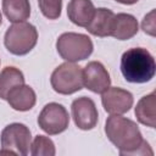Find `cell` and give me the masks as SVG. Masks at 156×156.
I'll return each mask as SVG.
<instances>
[{
  "label": "cell",
  "mask_w": 156,
  "mask_h": 156,
  "mask_svg": "<svg viewBox=\"0 0 156 156\" xmlns=\"http://www.w3.org/2000/svg\"><path fill=\"white\" fill-rule=\"evenodd\" d=\"M72 118L74 124L82 130H90L96 127L99 112L95 102L88 96H80L73 100L71 105Z\"/></svg>",
  "instance_id": "8"
},
{
  "label": "cell",
  "mask_w": 156,
  "mask_h": 156,
  "mask_svg": "<svg viewBox=\"0 0 156 156\" xmlns=\"http://www.w3.org/2000/svg\"><path fill=\"white\" fill-rule=\"evenodd\" d=\"M139 30V23L136 18L130 13H117L113 17L111 35L117 40H128L136 35Z\"/></svg>",
  "instance_id": "12"
},
{
  "label": "cell",
  "mask_w": 156,
  "mask_h": 156,
  "mask_svg": "<svg viewBox=\"0 0 156 156\" xmlns=\"http://www.w3.org/2000/svg\"><path fill=\"white\" fill-rule=\"evenodd\" d=\"M135 117L143 126L155 128L156 127V95L155 91L143 96L134 110Z\"/></svg>",
  "instance_id": "15"
},
{
  "label": "cell",
  "mask_w": 156,
  "mask_h": 156,
  "mask_svg": "<svg viewBox=\"0 0 156 156\" xmlns=\"http://www.w3.org/2000/svg\"><path fill=\"white\" fill-rule=\"evenodd\" d=\"M141 29L144 33L155 37L156 35V26H155V10H151L147 15L144 16L141 22Z\"/></svg>",
  "instance_id": "20"
},
{
  "label": "cell",
  "mask_w": 156,
  "mask_h": 156,
  "mask_svg": "<svg viewBox=\"0 0 156 156\" xmlns=\"http://www.w3.org/2000/svg\"><path fill=\"white\" fill-rule=\"evenodd\" d=\"M113 17H115V13L110 9H106V7L95 9L94 16L90 23L85 28L91 35L100 37V38L110 37Z\"/></svg>",
  "instance_id": "14"
},
{
  "label": "cell",
  "mask_w": 156,
  "mask_h": 156,
  "mask_svg": "<svg viewBox=\"0 0 156 156\" xmlns=\"http://www.w3.org/2000/svg\"><path fill=\"white\" fill-rule=\"evenodd\" d=\"M29 152L32 156H55L56 149L54 141L45 135H37L30 144Z\"/></svg>",
  "instance_id": "18"
},
{
  "label": "cell",
  "mask_w": 156,
  "mask_h": 156,
  "mask_svg": "<svg viewBox=\"0 0 156 156\" xmlns=\"http://www.w3.org/2000/svg\"><path fill=\"white\" fill-rule=\"evenodd\" d=\"M56 50L65 61L78 62L88 58L93 54L94 45L87 34L66 32L57 38Z\"/></svg>",
  "instance_id": "4"
},
{
  "label": "cell",
  "mask_w": 156,
  "mask_h": 156,
  "mask_svg": "<svg viewBox=\"0 0 156 156\" xmlns=\"http://www.w3.org/2000/svg\"><path fill=\"white\" fill-rule=\"evenodd\" d=\"M83 85L95 93L102 94L111 87V78L108 71L99 61H90L83 68Z\"/></svg>",
  "instance_id": "10"
},
{
  "label": "cell",
  "mask_w": 156,
  "mask_h": 156,
  "mask_svg": "<svg viewBox=\"0 0 156 156\" xmlns=\"http://www.w3.org/2000/svg\"><path fill=\"white\" fill-rule=\"evenodd\" d=\"M119 67L122 76L129 83H147L156 73L155 58L145 48H132L124 51Z\"/></svg>",
  "instance_id": "2"
},
{
  "label": "cell",
  "mask_w": 156,
  "mask_h": 156,
  "mask_svg": "<svg viewBox=\"0 0 156 156\" xmlns=\"http://www.w3.org/2000/svg\"><path fill=\"white\" fill-rule=\"evenodd\" d=\"M51 88L61 95H71L83 89V69L76 62L58 65L50 77Z\"/></svg>",
  "instance_id": "6"
},
{
  "label": "cell",
  "mask_w": 156,
  "mask_h": 156,
  "mask_svg": "<svg viewBox=\"0 0 156 156\" xmlns=\"http://www.w3.org/2000/svg\"><path fill=\"white\" fill-rule=\"evenodd\" d=\"M38 41L37 28L26 21L12 23L5 32L4 44L7 51L16 56L30 52Z\"/></svg>",
  "instance_id": "3"
},
{
  "label": "cell",
  "mask_w": 156,
  "mask_h": 156,
  "mask_svg": "<svg viewBox=\"0 0 156 156\" xmlns=\"http://www.w3.org/2000/svg\"><path fill=\"white\" fill-rule=\"evenodd\" d=\"M105 134L107 139L118 149L121 156H144L152 155L154 151L143 134L138 124L121 115H111L105 122Z\"/></svg>",
  "instance_id": "1"
},
{
  "label": "cell",
  "mask_w": 156,
  "mask_h": 156,
  "mask_svg": "<svg viewBox=\"0 0 156 156\" xmlns=\"http://www.w3.org/2000/svg\"><path fill=\"white\" fill-rule=\"evenodd\" d=\"M39 10L48 20H57L61 16L62 0H38Z\"/></svg>",
  "instance_id": "19"
},
{
  "label": "cell",
  "mask_w": 156,
  "mask_h": 156,
  "mask_svg": "<svg viewBox=\"0 0 156 156\" xmlns=\"http://www.w3.org/2000/svg\"><path fill=\"white\" fill-rule=\"evenodd\" d=\"M20 84H24V76L21 69L13 66L2 68L0 72V99L6 100L9 91Z\"/></svg>",
  "instance_id": "17"
},
{
  "label": "cell",
  "mask_w": 156,
  "mask_h": 156,
  "mask_svg": "<svg viewBox=\"0 0 156 156\" xmlns=\"http://www.w3.org/2000/svg\"><path fill=\"white\" fill-rule=\"evenodd\" d=\"M133 102L132 93L118 87H110L101 94L102 107L110 115H123L128 112Z\"/></svg>",
  "instance_id": "9"
},
{
  "label": "cell",
  "mask_w": 156,
  "mask_h": 156,
  "mask_svg": "<svg viewBox=\"0 0 156 156\" xmlns=\"http://www.w3.org/2000/svg\"><path fill=\"white\" fill-rule=\"evenodd\" d=\"M117 2H119V4H123V5H134V4H136L139 0H116Z\"/></svg>",
  "instance_id": "21"
},
{
  "label": "cell",
  "mask_w": 156,
  "mask_h": 156,
  "mask_svg": "<svg viewBox=\"0 0 156 156\" xmlns=\"http://www.w3.org/2000/svg\"><path fill=\"white\" fill-rule=\"evenodd\" d=\"M95 12V7L91 0H69L67 5V16L68 20L78 26L85 28Z\"/></svg>",
  "instance_id": "13"
},
{
  "label": "cell",
  "mask_w": 156,
  "mask_h": 156,
  "mask_svg": "<svg viewBox=\"0 0 156 156\" xmlns=\"http://www.w3.org/2000/svg\"><path fill=\"white\" fill-rule=\"evenodd\" d=\"M0 155H20L26 156L29 154L32 144V134L29 128L23 123H10L7 124L0 134Z\"/></svg>",
  "instance_id": "5"
},
{
  "label": "cell",
  "mask_w": 156,
  "mask_h": 156,
  "mask_svg": "<svg viewBox=\"0 0 156 156\" xmlns=\"http://www.w3.org/2000/svg\"><path fill=\"white\" fill-rule=\"evenodd\" d=\"M1 7L6 18L12 23L23 22L30 16L29 0H2Z\"/></svg>",
  "instance_id": "16"
},
{
  "label": "cell",
  "mask_w": 156,
  "mask_h": 156,
  "mask_svg": "<svg viewBox=\"0 0 156 156\" xmlns=\"http://www.w3.org/2000/svg\"><path fill=\"white\" fill-rule=\"evenodd\" d=\"M6 101L15 111L26 112L34 107L37 102V95L32 87L27 84H20L9 91Z\"/></svg>",
  "instance_id": "11"
},
{
  "label": "cell",
  "mask_w": 156,
  "mask_h": 156,
  "mask_svg": "<svg viewBox=\"0 0 156 156\" xmlns=\"http://www.w3.org/2000/svg\"><path fill=\"white\" fill-rule=\"evenodd\" d=\"M69 124V115L66 107L58 102L46 104L38 116V126L49 135L63 133Z\"/></svg>",
  "instance_id": "7"
},
{
  "label": "cell",
  "mask_w": 156,
  "mask_h": 156,
  "mask_svg": "<svg viewBox=\"0 0 156 156\" xmlns=\"http://www.w3.org/2000/svg\"><path fill=\"white\" fill-rule=\"evenodd\" d=\"M1 23H2V16H1V12H0V26H1Z\"/></svg>",
  "instance_id": "22"
}]
</instances>
